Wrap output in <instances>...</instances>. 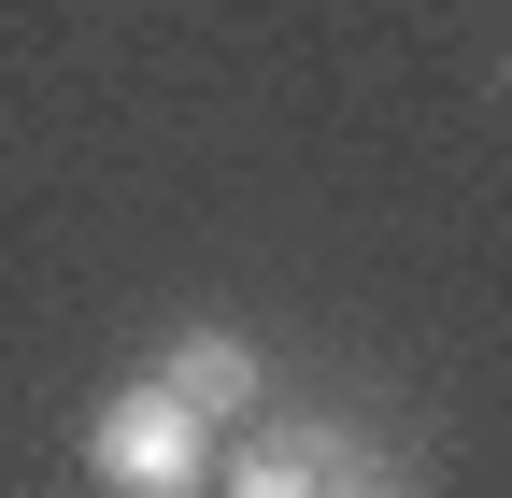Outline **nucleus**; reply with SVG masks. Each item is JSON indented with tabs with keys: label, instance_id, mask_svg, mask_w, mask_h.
I'll list each match as a JSON object with an SVG mask.
<instances>
[{
	"label": "nucleus",
	"instance_id": "nucleus-1",
	"mask_svg": "<svg viewBox=\"0 0 512 498\" xmlns=\"http://www.w3.org/2000/svg\"><path fill=\"white\" fill-rule=\"evenodd\" d=\"M86 470H100V498H200L214 427H185L157 385H114V399H100V427H86Z\"/></svg>",
	"mask_w": 512,
	"mask_h": 498
},
{
	"label": "nucleus",
	"instance_id": "nucleus-2",
	"mask_svg": "<svg viewBox=\"0 0 512 498\" xmlns=\"http://www.w3.org/2000/svg\"><path fill=\"white\" fill-rule=\"evenodd\" d=\"M143 385L185 413V427H256V399H271V370H256V342L242 328H185L157 370H143Z\"/></svg>",
	"mask_w": 512,
	"mask_h": 498
},
{
	"label": "nucleus",
	"instance_id": "nucleus-3",
	"mask_svg": "<svg viewBox=\"0 0 512 498\" xmlns=\"http://www.w3.org/2000/svg\"><path fill=\"white\" fill-rule=\"evenodd\" d=\"M342 456H356L342 427H271V413H256V442H242L228 498H328V470H342Z\"/></svg>",
	"mask_w": 512,
	"mask_h": 498
},
{
	"label": "nucleus",
	"instance_id": "nucleus-4",
	"mask_svg": "<svg viewBox=\"0 0 512 498\" xmlns=\"http://www.w3.org/2000/svg\"><path fill=\"white\" fill-rule=\"evenodd\" d=\"M328 498H427V484H413V470H384V456H342V470H328Z\"/></svg>",
	"mask_w": 512,
	"mask_h": 498
}]
</instances>
